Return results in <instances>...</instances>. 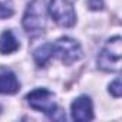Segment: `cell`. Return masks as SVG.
Returning <instances> with one entry per match:
<instances>
[{
    "label": "cell",
    "mask_w": 122,
    "mask_h": 122,
    "mask_svg": "<svg viewBox=\"0 0 122 122\" xmlns=\"http://www.w3.org/2000/svg\"><path fill=\"white\" fill-rule=\"evenodd\" d=\"M19 40L16 39L12 30H5L0 35V53L2 55L13 53L19 49Z\"/></svg>",
    "instance_id": "obj_8"
},
{
    "label": "cell",
    "mask_w": 122,
    "mask_h": 122,
    "mask_svg": "<svg viewBox=\"0 0 122 122\" xmlns=\"http://www.w3.org/2000/svg\"><path fill=\"white\" fill-rule=\"evenodd\" d=\"M109 92L112 96L119 98L122 95V85H121V78H116L111 85H109Z\"/></svg>",
    "instance_id": "obj_10"
},
{
    "label": "cell",
    "mask_w": 122,
    "mask_h": 122,
    "mask_svg": "<svg viewBox=\"0 0 122 122\" xmlns=\"http://www.w3.org/2000/svg\"><path fill=\"white\" fill-rule=\"evenodd\" d=\"M26 101L33 109L43 112L50 118H53L55 113L57 112V105L55 102V96L49 89L37 88V89L32 91L30 93H27Z\"/></svg>",
    "instance_id": "obj_5"
},
{
    "label": "cell",
    "mask_w": 122,
    "mask_h": 122,
    "mask_svg": "<svg viewBox=\"0 0 122 122\" xmlns=\"http://www.w3.org/2000/svg\"><path fill=\"white\" fill-rule=\"evenodd\" d=\"M19 89H20V83L13 72H10V71L0 72V93L13 95Z\"/></svg>",
    "instance_id": "obj_7"
},
{
    "label": "cell",
    "mask_w": 122,
    "mask_h": 122,
    "mask_svg": "<svg viewBox=\"0 0 122 122\" xmlns=\"http://www.w3.org/2000/svg\"><path fill=\"white\" fill-rule=\"evenodd\" d=\"M53 56H56L65 65H72L83 56L79 42L72 37H60L53 43Z\"/></svg>",
    "instance_id": "obj_4"
},
{
    "label": "cell",
    "mask_w": 122,
    "mask_h": 122,
    "mask_svg": "<svg viewBox=\"0 0 122 122\" xmlns=\"http://www.w3.org/2000/svg\"><path fill=\"white\" fill-rule=\"evenodd\" d=\"M47 22V10L45 0H32L23 16V27L29 36H39L43 33Z\"/></svg>",
    "instance_id": "obj_1"
},
{
    "label": "cell",
    "mask_w": 122,
    "mask_h": 122,
    "mask_svg": "<svg viewBox=\"0 0 122 122\" xmlns=\"http://www.w3.org/2000/svg\"><path fill=\"white\" fill-rule=\"evenodd\" d=\"M33 57L37 66H45L53 57V43H46V45L39 46L33 52Z\"/></svg>",
    "instance_id": "obj_9"
},
{
    "label": "cell",
    "mask_w": 122,
    "mask_h": 122,
    "mask_svg": "<svg viewBox=\"0 0 122 122\" xmlns=\"http://www.w3.org/2000/svg\"><path fill=\"white\" fill-rule=\"evenodd\" d=\"M121 53H122L121 36L111 37L98 55V68L105 72H119Z\"/></svg>",
    "instance_id": "obj_2"
},
{
    "label": "cell",
    "mask_w": 122,
    "mask_h": 122,
    "mask_svg": "<svg viewBox=\"0 0 122 122\" xmlns=\"http://www.w3.org/2000/svg\"><path fill=\"white\" fill-rule=\"evenodd\" d=\"M13 15V7L0 0V19H7Z\"/></svg>",
    "instance_id": "obj_11"
},
{
    "label": "cell",
    "mask_w": 122,
    "mask_h": 122,
    "mask_svg": "<svg viewBox=\"0 0 122 122\" xmlns=\"http://www.w3.org/2000/svg\"><path fill=\"white\" fill-rule=\"evenodd\" d=\"M76 0H50L49 13L53 20L62 27H71L76 23V13L73 9Z\"/></svg>",
    "instance_id": "obj_3"
},
{
    "label": "cell",
    "mask_w": 122,
    "mask_h": 122,
    "mask_svg": "<svg viewBox=\"0 0 122 122\" xmlns=\"http://www.w3.org/2000/svg\"><path fill=\"white\" fill-rule=\"evenodd\" d=\"M88 7L91 10H102L103 9V0H88Z\"/></svg>",
    "instance_id": "obj_12"
},
{
    "label": "cell",
    "mask_w": 122,
    "mask_h": 122,
    "mask_svg": "<svg viewBox=\"0 0 122 122\" xmlns=\"http://www.w3.org/2000/svg\"><path fill=\"white\" fill-rule=\"evenodd\" d=\"M71 115L73 121L85 122L93 118V105L89 96H79L71 105Z\"/></svg>",
    "instance_id": "obj_6"
}]
</instances>
